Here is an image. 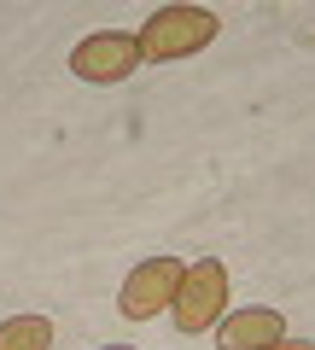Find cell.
<instances>
[{
    "mask_svg": "<svg viewBox=\"0 0 315 350\" xmlns=\"http://www.w3.org/2000/svg\"><path fill=\"white\" fill-rule=\"evenodd\" d=\"M0 350H53V321L47 315H12V321H0Z\"/></svg>",
    "mask_w": 315,
    "mask_h": 350,
    "instance_id": "obj_6",
    "label": "cell"
},
{
    "mask_svg": "<svg viewBox=\"0 0 315 350\" xmlns=\"http://www.w3.org/2000/svg\"><path fill=\"white\" fill-rule=\"evenodd\" d=\"M181 275H187V262H181V257H146L135 275L123 280V292H117L123 315H128V321H152L158 310H169L176 292H181Z\"/></svg>",
    "mask_w": 315,
    "mask_h": 350,
    "instance_id": "obj_3",
    "label": "cell"
},
{
    "mask_svg": "<svg viewBox=\"0 0 315 350\" xmlns=\"http://www.w3.org/2000/svg\"><path fill=\"white\" fill-rule=\"evenodd\" d=\"M286 338V315L280 310H240L216 321V345L222 350H269Z\"/></svg>",
    "mask_w": 315,
    "mask_h": 350,
    "instance_id": "obj_5",
    "label": "cell"
},
{
    "mask_svg": "<svg viewBox=\"0 0 315 350\" xmlns=\"http://www.w3.org/2000/svg\"><path fill=\"white\" fill-rule=\"evenodd\" d=\"M228 310V269L216 257H199L187 262V275H181V292L176 304H169V315H176L181 333H204V327H216Z\"/></svg>",
    "mask_w": 315,
    "mask_h": 350,
    "instance_id": "obj_2",
    "label": "cell"
},
{
    "mask_svg": "<svg viewBox=\"0 0 315 350\" xmlns=\"http://www.w3.org/2000/svg\"><path fill=\"white\" fill-rule=\"evenodd\" d=\"M111 350H135V345H111Z\"/></svg>",
    "mask_w": 315,
    "mask_h": 350,
    "instance_id": "obj_8",
    "label": "cell"
},
{
    "mask_svg": "<svg viewBox=\"0 0 315 350\" xmlns=\"http://www.w3.org/2000/svg\"><path fill=\"white\" fill-rule=\"evenodd\" d=\"M269 350H315L310 338H280V345H269Z\"/></svg>",
    "mask_w": 315,
    "mask_h": 350,
    "instance_id": "obj_7",
    "label": "cell"
},
{
    "mask_svg": "<svg viewBox=\"0 0 315 350\" xmlns=\"http://www.w3.org/2000/svg\"><path fill=\"white\" fill-rule=\"evenodd\" d=\"M222 18L204 12V6H158V12L140 24V64H169V59H187V53L210 47Z\"/></svg>",
    "mask_w": 315,
    "mask_h": 350,
    "instance_id": "obj_1",
    "label": "cell"
},
{
    "mask_svg": "<svg viewBox=\"0 0 315 350\" xmlns=\"http://www.w3.org/2000/svg\"><path fill=\"white\" fill-rule=\"evenodd\" d=\"M70 70L82 76V82H123V76L140 70V41L117 36V29H100V36H88V41L70 47Z\"/></svg>",
    "mask_w": 315,
    "mask_h": 350,
    "instance_id": "obj_4",
    "label": "cell"
}]
</instances>
